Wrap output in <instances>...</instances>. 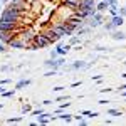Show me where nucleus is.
I'll return each instance as SVG.
<instances>
[{
  "instance_id": "f257e3e1",
  "label": "nucleus",
  "mask_w": 126,
  "mask_h": 126,
  "mask_svg": "<svg viewBox=\"0 0 126 126\" xmlns=\"http://www.w3.org/2000/svg\"><path fill=\"white\" fill-rule=\"evenodd\" d=\"M24 15H27V14H24V12H20L17 9L5 7L0 12V24H15V25H19Z\"/></svg>"
},
{
  "instance_id": "f03ea898",
  "label": "nucleus",
  "mask_w": 126,
  "mask_h": 126,
  "mask_svg": "<svg viewBox=\"0 0 126 126\" xmlns=\"http://www.w3.org/2000/svg\"><path fill=\"white\" fill-rule=\"evenodd\" d=\"M106 22L104 19V14H101V12H96L94 15H91V17H87L86 19V25H89L91 29H99V27H103V24Z\"/></svg>"
},
{
  "instance_id": "7ed1b4c3",
  "label": "nucleus",
  "mask_w": 126,
  "mask_h": 126,
  "mask_svg": "<svg viewBox=\"0 0 126 126\" xmlns=\"http://www.w3.org/2000/svg\"><path fill=\"white\" fill-rule=\"evenodd\" d=\"M44 67L46 69H62L66 66V56H59L57 59H46L44 62Z\"/></svg>"
},
{
  "instance_id": "20e7f679",
  "label": "nucleus",
  "mask_w": 126,
  "mask_h": 126,
  "mask_svg": "<svg viewBox=\"0 0 126 126\" xmlns=\"http://www.w3.org/2000/svg\"><path fill=\"white\" fill-rule=\"evenodd\" d=\"M93 64L94 62H86V61H74L72 64H69V66H64V71L69 72V71H87V69L93 67Z\"/></svg>"
},
{
  "instance_id": "39448f33",
  "label": "nucleus",
  "mask_w": 126,
  "mask_h": 126,
  "mask_svg": "<svg viewBox=\"0 0 126 126\" xmlns=\"http://www.w3.org/2000/svg\"><path fill=\"white\" fill-rule=\"evenodd\" d=\"M5 7H10V9H17L20 12H24V14H27L30 10V3L27 0H10L9 3L5 5Z\"/></svg>"
},
{
  "instance_id": "423d86ee",
  "label": "nucleus",
  "mask_w": 126,
  "mask_h": 126,
  "mask_svg": "<svg viewBox=\"0 0 126 126\" xmlns=\"http://www.w3.org/2000/svg\"><path fill=\"white\" fill-rule=\"evenodd\" d=\"M35 46L39 49H47V47H50V42L47 40V37L42 34V32H35V35H34V40H32Z\"/></svg>"
},
{
  "instance_id": "0eeeda50",
  "label": "nucleus",
  "mask_w": 126,
  "mask_h": 126,
  "mask_svg": "<svg viewBox=\"0 0 126 126\" xmlns=\"http://www.w3.org/2000/svg\"><path fill=\"white\" fill-rule=\"evenodd\" d=\"M40 32H42V34H44V35L47 37V40L50 42V46H54L56 42H59V40H62V39H61V37L57 35V34L54 32V30L50 29V25H47V27H46V30H40Z\"/></svg>"
},
{
  "instance_id": "6e6552de",
  "label": "nucleus",
  "mask_w": 126,
  "mask_h": 126,
  "mask_svg": "<svg viewBox=\"0 0 126 126\" xmlns=\"http://www.w3.org/2000/svg\"><path fill=\"white\" fill-rule=\"evenodd\" d=\"M27 47H29V44L24 42L22 39H19L17 35L9 42V49H22V50H27Z\"/></svg>"
},
{
  "instance_id": "1a4fd4ad",
  "label": "nucleus",
  "mask_w": 126,
  "mask_h": 126,
  "mask_svg": "<svg viewBox=\"0 0 126 126\" xmlns=\"http://www.w3.org/2000/svg\"><path fill=\"white\" fill-rule=\"evenodd\" d=\"M17 35V32H10V30H0V42H3V44H7L9 46V42L14 37Z\"/></svg>"
},
{
  "instance_id": "9d476101",
  "label": "nucleus",
  "mask_w": 126,
  "mask_h": 126,
  "mask_svg": "<svg viewBox=\"0 0 126 126\" xmlns=\"http://www.w3.org/2000/svg\"><path fill=\"white\" fill-rule=\"evenodd\" d=\"M71 47H72V46H71L69 42H67V44H62L61 40L56 42V50H57L59 56H67V52L71 50Z\"/></svg>"
},
{
  "instance_id": "9b49d317",
  "label": "nucleus",
  "mask_w": 126,
  "mask_h": 126,
  "mask_svg": "<svg viewBox=\"0 0 126 126\" xmlns=\"http://www.w3.org/2000/svg\"><path fill=\"white\" fill-rule=\"evenodd\" d=\"M109 37L116 42H121V40H126V32L121 29H114L113 32H109Z\"/></svg>"
},
{
  "instance_id": "f8f14e48",
  "label": "nucleus",
  "mask_w": 126,
  "mask_h": 126,
  "mask_svg": "<svg viewBox=\"0 0 126 126\" xmlns=\"http://www.w3.org/2000/svg\"><path fill=\"white\" fill-rule=\"evenodd\" d=\"M32 84V79H27V78H20L17 82H15V91H20V89H25Z\"/></svg>"
},
{
  "instance_id": "ddd939ff",
  "label": "nucleus",
  "mask_w": 126,
  "mask_h": 126,
  "mask_svg": "<svg viewBox=\"0 0 126 126\" xmlns=\"http://www.w3.org/2000/svg\"><path fill=\"white\" fill-rule=\"evenodd\" d=\"M109 20H111V24H113L116 29H121V27L125 25V20H126V19L123 17V15H119V14H118V15H113Z\"/></svg>"
},
{
  "instance_id": "4468645a",
  "label": "nucleus",
  "mask_w": 126,
  "mask_h": 126,
  "mask_svg": "<svg viewBox=\"0 0 126 126\" xmlns=\"http://www.w3.org/2000/svg\"><path fill=\"white\" fill-rule=\"evenodd\" d=\"M79 3H81V0H62V5L69 9L71 12H76V9L79 7Z\"/></svg>"
},
{
  "instance_id": "2eb2a0df",
  "label": "nucleus",
  "mask_w": 126,
  "mask_h": 126,
  "mask_svg": "<svg viewBox=\"0 0 126 126\" xmlns=\"http://www.w3.org/2000/svg\"><path fill=\"white\" fill-rule=\"evenodd\" d=\"M93 29L89 27V25H82V27H78L76 32H74V35H79V37H82V35H87V34H91Z\"/></svg>"
},
{
  "instance_id": "dca6fc26",
  "label": "nucleus",
  "mask_w": 126,
  "mask_h": 126,
  "mask_svg": "<svg viewBox=\"0 0 126 126\" xmlns=\"http://www.w3.org/2000/svg\"><path fill=\"white\" fill-rule=\"evenodd\" d=\"M108 9H109V3H108L106 0H99V2L96 3V10H97V12H101V14L108 12Z\"/></svg>"
},
{
  "instance_id": "f3484780",
  "label": "nucleus",
  "mask_w": 126,
  "mask_h": 126,
  "mask_svg": "<svg viewBox=\"0 0 126 126\" xmlns=\"http://www.w3.org/2000/svg\"><path fill=\"white\" fill-rule=\"evenodd\" d=\"M71 104H72V103H62V104H61V106H57L56 108V109H54V116H57V114H61V113H62V111H66V109H69V108H71Z\"/></svg>"
},
{
  "instance_id": "a211bd4d",
  "label": "nucleus",
  "mask_w": 126,
  "mask_h": 126,
  "mask_svg": "<svg viewBox=\"0 0 126 126\" xmlns=\"http://www.w3.org/2000/svg\"><path fill=\"white\" fill-rule=\"evenodd\" d=\"M57 119H61V121H64V123H71L72 121V114L71 113H66V111H62L61 114H57Z\"/></svg>"
},
{
  "instance_id": "6ab92c4d",
  "label": "nucleus",
  "mask_w": 126,
  "mask_h": 126,
  "mask_svg": "<svg viewBox=\"0 0 126 126\" xmlns=\"http://www.w3.org/2000/svg\"><path fill=\"white\" fill-rule=\"evenodd\" d=\"M52 119L47 116H44V113H40V114H37V125H49Z\"/></svg>"
},
{
  "instance_id": "aec40b11",
  "label": "nucleus",
  "mask_w": 126,
  "mask_h": 126,
  "mask_svg": "<svg viewBox=\"0 0 126 126\" xmlns=\"http://www.w3.org/2000/svg\"><path fill=\"white\" fill-rule=\"evenodd\" d=\"M59 74H61V69H47L44 72V78H56Z\"/></svg>"
},
{
  "instance_id": "412c9836",
  "label": "nucleus",
  "mask_w": 126,
  "mask_h": 126,
  "mask_svg": "<svg viewBox=\"0 0 126 126\" xmlns=\"http://www.w3.org/2000/svg\"><path fill=\"white\" fill-rule=\"evenodd\" d=\"M108 12H109V15H111V17H113V15H118V14H119V5H118V3H113V5H109Z\"/></svg>"
},
{
  "instance_id": "4be33fe9",
  "label": "nucleus",
  "mask_w": 126,
  "mask_h": 126,
  "mask_svg": "<svg viewBox=\"0 0 126 126\" xmlns=\"http://www.w3.org/2000/svg\"><path fill=\"white\" fill-rule=\"evenodd\" d=\"M108 116H123V111H119V109H114V108H109L106 111Z\"/></svg>"
},
{
  "instance_id": "5701e85b",
  "label": "nucleus",
  "mask_w": 126,
  "mask_h": 126,
  "mask_svg": "<svg viewBox=\"0 0 126 126\" xmlns=\"http://www.w3.org/2000/svg\"><path fill=\"white\" fill-rule=\"evenodd\" d=\"M24 121V118L22 116H15V118H9V119H5V123H9V125H17V123H22Z\"/></svg>"
},
{
  "instance_id": "b1692460",
  "label": "nucleus",
  "mask_w": 126,
  "mask_h": 126,
  "mask_svg": "<svg viewBox=\"0 0 126 126\" xmlns=\"http://www.w3.org/2000/svg\"><path fill=\"white\" fill-rule=\"evenodd\" d=\"M15 96V89H10V91H3L2 94H0V97H3V99H10V97Z\"/></svg>"
},
{
  "instance_id": "393cba45",
  "label": "nucleus",
  "mask_w": 126,
  "mask_h": 126,
  "mask_svg": "<svg viewBox=\"0 0 126 126\" xmlns=\"http://www.w3.org/2000/svg\"><path fill=\"white\" fill-rule=\"evenodd\" d=\"M103 29H104L108 34H109V32H113V30L116 29V27H114V25L111 24V20H109V22H104V24H103Z\"/></svg>"
},
{
  "instance_id": "a878e982",
  "label": "nucleus",
  "mask_w": 126,
  "mask_h": 126,
  "mask_svg": "<svg viewBox=\"0 0 126 126\" xmlns=\"http://www.w3.org/2000/svg\"><path fill=\"white\" fill-rule=\"evenodd\" d=\"M69 44H71V46H79V44H81V37H79V35H71Z\"/></svg>"
},
{
  "instance_id": "bb28decb",
  "label": "nucleus",
  "mask_w": 126,
  "mask_h": 126,
  "mask_svg": "<svg viewBox=\"0 0 126 126\" xmlns=\"http://www.w3.org/2000/svg\"><path fill=\"white\" fill-rule=\"evenodd\" d=\"M30 111H32V104H29V103H27V104H24L22 109H20V113H22V114H29Z\"/></svg>"
},
{
  "instance_id": "cd10ccee",
  "label": "nucleus",
  "mask_w": 126,
  "mask_h": 126,
  "mask_svg": "<svg viewBox=\"0 0 126 126\" xmlns=\"http://www.w3.org/2000/svg\"><path fill=\"white\" fill-rule=\"evenodd\" d=\"M14 66H9V64H5V66H0V72H12L14 71Z\"/></svg>"
},
{
  "instance_id": "c85d7f7f",
  "label": "nucleus",
  "mask_w": 126,
  "mask_h": 126,
  "mask_svg": "<svg viewBox=\"0 0 126 126\" xmlns=\"http://www.w3.org/2000/svg\"><path fill=\"white\" fill-rule=\"evenodd\" d=\"M40 113H44V108H42V106H37L35 109H32L29 114H32V116H37V114H40Z\"/></svg>"
},
{
  "instance_id": "c756f323",
  "label": "nucleus",
  "mask_w": 126,
  "mask_h": 126,
  "mask_svg": "<svg viewBox=\"0 0 126 126\" xmlns=\"http://www.w3.org/2000/svg\"><path fill=\"white\" fill-rule=\"evenodd\" d=\"M69 99H71V96H69V94H64V96H57L54 103H61V101H69Z\"/></svg>"
},
{
  "instance_id": "7c9ffc66",
  "label": "nucleus",
  "mask_w": 126,
  "mask_h": 126,
  "mask_svg": "<svg viewBox=\"0 0 126 126\" xmlns=\"http://www.w3.org/2000/svg\"><path fill=\"white\" fill-rule=\"evenodd\" d=\"M7 52H9V46L3 44V42H0V54H7Z\"/></svg>"
},
{
  "instance_id": "2f4dec72",
  "label": "nucleus",
  "mask_w": 126,
  "mask_h": 126,
  "mask_svg": "<svg viewBox=\"0 0 126 126\" xmlns=\"http://www.w3.org/2000/svg\"><path fill=\"white\" fill-rule=\"evenodd\" d=\"M49 57H50V59H57L59 57L57 50H56V49H50V50H49Z\"/></svg>"
},
{
  "instance_id": "473e14b6",
  "label": "nucleus",
  "mask_w": 126,
  "mask_h": 126,
  "mask_svg": "<svg viewBox=\"0 0 126 126\" xmlns=\"http://www.w3.org/2000/svg\"><path fill=\"white\" fill-rule=\"evenodd\" d=\"M97 116H99V111H89L86 118H91V119H94V118H97Z\"/></svg>"
},
{
  "instance_id": "72a5a7b5",
  "label": "nucleus",
  "mask_w": 126,
  "mask_h": 126,
  "mask_svg": "<svg viewBox=\"0 0 126 126\" xmlns=\"http://www.w3.org/2000/svg\"><path fill=\"white\" fill-rule=\"evenodd\" d=\"M94 50H96V52H108L109 49L104 47V46H96V47H94Z\"/></svg>"
},
{
  "instance_id": "f704fd0d",
  "label": "nucleus",
  "mask_w": 126,
  "mask_h": 126,
  "mask_svg": "<svg viewBox=\"0 0 126 126\" xmlns=\"http://www.w3.org/2000/svg\"><path fill=\"white\" fill-rule=\"evenodd\" d=\"M64 89H67V87H64V86H54V87H52V93H62Z\"/></svg>"
},
{
  "instance_id": "c9c22d12",
  "label": "nucleus",
  "mask_w": 126,
  "mask_h": 126,
  "mask_svg": "<svg viewBox=\"0 0 126 126\" xmlns=\"http://www.w3.org/2000/svg\"><path fill=\"white\" fill-rule=\"evenodd\" d=\"M10 82H12V79H10V78H3V79H0V84H2V86H7V84H10Z\"/></svg>"
},
{
  "instance_id": "e433bc0d",
  "label": "nucleus",
  "mask_w": 126,
  "mask_h": 126,
  "mask_svg": "<svg viewBox=\"0 0 126 126\" xmlns=\"http://www.w3.org/2000/svg\"><path fill=\"white\" fill-rule=\"evenodd\" d=\"M40 104H42V106H50V104H54V101H52V99H44Z\"/></svg>"
},
{
  "instance_id": "4c0bfd02",
  "label": "nucleus",
  "mask_w": 126,
  "mask_h": 126,
  "mask_svg": "<svg viewBox=\"0 0 126 126\" xmlns=\"http://www.w3.org/2000/svg\"><path fill=\"white\" fill-rule=\"evenodd\" d=\"M119 15H123L126 19V5H121V7H119Z\"/></svg>"
},
{
  "instance_id": "58836bf2",
  "label": "nucleus",
  "mask_w": 126,
  "mask_h": 126,
  "mask_svg": "<svg viewBox=\"0 0 126 126\" xmlns=\"http://www.w3.org/2000/svg\"><path fill=\"white\" fill-rule=\"evenodd\" d=\"M99 91H101V93H113L114 89H113V87H103V89H99Z\"/></svg>"
},
{
  "instance_id": "ea45409f",
  "label": "nucleus",
  "mask_w": 126,
  "mask_h": 126,
  "mask_svg": "<svg viewBox=\"0 0 126 126\" xmlns=\"http://www.w3.org/2000/svg\"><path fill=\"white\" fill-rule=\"evenodd\" d=\"M78 123H79L81 126H86V125H87V119H86V118H81V119H79Z\"/></svg>"
},
{
  "instance_id": "a19ab883",
  "label": "nucleus",
  "mask_w": 126,
  "mask_h": 126,
  "mask_svg": "<svg viewBox=\"0 0 126 126\" xmlns=\"http://www.w3.org/2000/svg\"><path fill=\"white\" fill-rule=\"evenodd\" d=\"M91 79L93 81H99V79H103V76L101 74H96V76H91Z\"/></svg>"
},
{
  "instance_id": "79ce46f5",
  "label": "nucleus",
  "mask_w": 126,
  "mask_h": 126,
  "mask_svg": "<svg viewBox=\"0 0 126 126\" xmlns=\"http://www.w3.org/2000/svg\"><path fill=\"white\" fill-rule=\"evenodd\" d=\"M81 84H82L81 81H76V82H72V84H71V87H79Z\"/></svg>"
},
{
  "instance_id": "37998d69",
  "label": "nucleus",
  "mask_w": 126,
  "mask_h": 126,
  "mask_svg": "<svg viewBox=\"0 0 126 126\" xmlns=\"http://www.w3.org/2000/svg\"><path fill=\"white\" fill-rule=\"evenodd\" d=\"M108 103H109V101H108V99H101V101H99V103H97V104H101V106H106Z\"/></svg>"
},
{
  "instance_id": "c03bdc74",
  "label": "nucleus",
  "mask_w": 126,
  "mask_h": 126,
  "mask_svg": "<svg viewBox=\"0 0 126 126\" xmlns=\"http://www.w3.org/2000/svg\"><path fill=\"white\" fill-rule=\"evenodd\" d=\"M125 89H126V84H121V86L118 87V91H119V93H121V91H125Z\"/></svg>"
},
{
  "instance_id": "a18cd8bd",
  "label": "nucleus",
  "mask_w": 126,
  "mask_h": 126,
  "mask_svg": "<svg viewBox=\"0 0 126 126\" xmlns=\"http://www.w3.org/2000/svg\"><path fill=\"white\" fill-rule=\"evenodd\" d=\"M108 3H109V5H113V3H118V2H119V0H106Z\"/></svg>"
},
{
  "instance_id": "49530a36",
  "label": "nucleus",
  "mask_w": 126,
  "mask_h": 126,
  "mask_svg": "<svg viewBox=\"0 0 126 126\" xmlns=\"http://www.w3.org/2000/svg\"><path fill=\"white\" fill-rule=\"evenodd\" d=\"M87 113H89V109H82V111H81V114H82V116H87Z\"/></svg>"
},
{
  "instance_id": "de8ad7c7",
  "label": "nucleus",
  "mask_w": 126,
  "mask_h": 126,
  "mask_svg": "<svg viewBox=\"0 0 126 126\" xmlns=\"http://www.w3.org/2000/svg\"><path fill=\"white\" fill-rule=\"evenodd\" d=\"M9 2H10V0H0V3H2V5H7Z\"/></svg>"
},
{
  "instance_id": "09e8293b",
  "label": "nucleus",
  "mask_w": 126,
  "mask_h": 126,
  "mask_svg": "<svg viewBox=\"0 0 126 126\" xmlns=\"http://www.w3.org/2000/svg\"><path fill=\"white\" fill-rule=\"evenodd\" d=\"M3 91H7V89H5V86H2V84H0V94H2Z\"/></svg>"
},
{
  "instance_id": "8fccbe9b",
  "label": "nucleus",
  "mask_w": 126,
  "mask_h": 126,
  "mask_svg": "<svg viewBox=\"0 0 126 126\" xmlns=\"http://www.w3.org/2000/svg\"><path fill=\"white\" fill-rule=\"evenodd\" d=\"M121 97H126V89H125V91H121Z\"/></svg>"
},
{
  "instance_id": "3c124183",
  "label": "nucleus",
  "mask_w": 126,
  "mask_h": 126,
  "mask_svg": "<svg viewBox=\"0 0 126 126\" xmlns=\"http://www.w3.org/2000/svg\"><path fill=\"white\" fill-rule=\"evenodd\" d=\"M121 78H123V79H126V72H123V74H121Z\"/></svg>"
},
{
  "instance_id": "603ef678",
  "label": "nucleus",
  "mask_w": 126,
  "mask_h": 126,
  "mask_svg": "<svg viewBox=\"0 0 126 126\" xmlns=\"http://www.w3.org/2000/svg\"><path fill=\"white\" fill-rule=\"evenodd\" d=\"M2 108H3V103H0V109H2Z\"/></svg>"
},
{
  "instance_id": "864d4df0",
  "label": "nucleus",
  "mask_w": 126,
  "mask_h": 126,
  "mask_svg": "<svg viewBox=\"0 0 126 126\" xmlns=\"http://www.w3.org/2000/svg\"><path fill=\"white\" fill-rule=\"evenodd\" d=\"M2 10H3V9H2V3H0V12H2Z\"/></svg>"
},
{
  "instance_id": "5fc2aeb1",
  "label": "nucleus",
  "mask_w": 126,
  "mask_h": 126,
  "mask_svg": "<svg viewBox=\"0 0 126 126\" xmlns=\"http://www.w3.org/2000/svg\"><path fill=\"white\" fill-rule=\"evenodd\" d=\"M2 123H3V121H2V119H0V125H2Z\"/></svg>"
}]
</instances>
